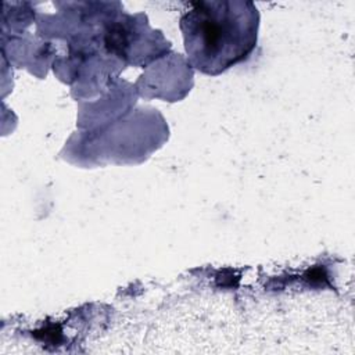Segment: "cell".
<instances>
[{"label":"cell","mask_w":355,"mask_h":355,"mask_svg":"<svg viewBox=\"0 0 355 355\" xmlns=\"http://www.w3.org/2000/svg\"><path fill=\"white\" fill-rule=\"evenodd\" d=\"M197 3L182 18L184 46L191 64L204 73L218 75L243 61L257 43L258 15L239 3Z\"/></svg>","instance_id":"obj_1"}]
</instances>
